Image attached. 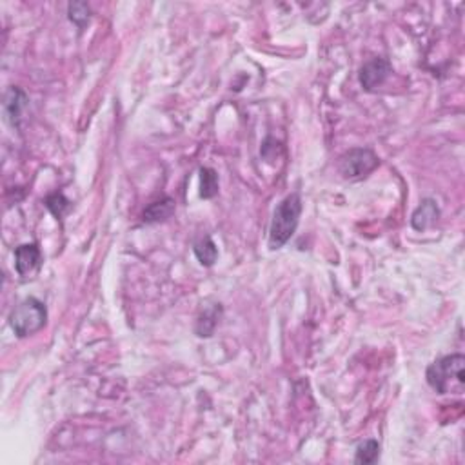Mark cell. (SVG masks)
Masks as SVG:
<instances>
[{
    "instance_id": "obj_1",
    "label": "cell",
    "mask_w": 465,
    "mask_h": 465,
    "mask_svg": "<svg viewBox=\"0 0 465 465\" xmlns=\"http://www.w3.org/2000/svg\"><path fill=\"white\" fill-rule=\"evenodd\" d=\"M464 354H449L427 367L425 378L438 394H461L465 389Z\"/></svg>"
},
{
    "instance_id": "obj_2",
    "label": "cell",
    "mask_w": 465,
    "mask_h": 465,
    "mask_svg": "<svg viewBox=\"0 0 465 465\" xmlns=\"http://www.w3.org/2000/svg\"><path fill=\"white\" fill-rule=\"evenodd\" d=\"M300 213H302V200L298 193L287 195L277 206L269 228V247L271 249H280L286 246L289 238L295 235L300 222Z\"/></svg>"
},
{
    "instance_id": "obj_3",
    "label": "cell",
    "mask_w": 465,
    "mask_h": 465,
    "mask_svg": "<svg viewBox=\"0 0 465 465\" xmlns=\"http://www.w3.org/2000/svg\"><path fill=\"white\" fill-rule=\"evenodd\" d=\"M46 322H48V309L41 300L33 296L20 302L9 317V326L20 338L39 333L46 326Z\"/></svg>"
},
{
    "instance_id": "obj_4",
    "label": "cell",
    "mask_w": 465,
    "mask_h": 465,
    "mask_svg": "<svg viewBox=\"0 0 465 465\" xmlns=\"http://www.w3.org/2000/svg\"><path fill=\"white\" fill-rule=\"evenodd\" d=\"M378 157L371 149H351L340 158L338 162V169H340L342 176L349 180H358L363 179L367 174L375 171L378 167Z\"/></svg>"
},
{
    "instance_id": "obj_5",
    "label": "cell",
    "mask_w": 465,
    "mask_h": 465,
    "mask_svg": "<svg viewBox=\"0 0 465 465\" xmlns=\"http://www.w3.org/2000/svg\"><path fill=\"white\" fill-rule=\"evenodd\" d=\"M391 75V64L385 58H373L360 69V84L366 91L376 90Z\"/></svg>"
},
{
    "instance_id": "obj_6",
    "label": "cell",
    "mask_w": 465,
    "mask_h": 465,
    "mask_svg": "<svg viewBox=\"0 0 465 465\" xmlns=\"http://www.w3.org/2000/svg\"><path fill=\"white\" fill-rule=\"evenodd\" d=\"M41 249L36 244H24L15 249V269L20 277L32 275L41 264Z\"/></svg>"
},
{
    "instance_id": "obj_7",
    "label": "cell",
    "mask_w": 465,
    "mask_h": 465,
    "mask_svg": "<svg viewBox=\"0 0 465 465\" xmlns=\"http://www.w3.org/2000/svg\"><path fill=\"white\" fill-rule=\"evenodd\" d=\"M27 106V97L20 88H9L4 97V113L11 125H18L22 111Z\"/></svg>"
},
{
    "instance_id": "obj_8",
    "label": "cell",
    "mask_w": 465,
    "mask_h": 465,
    "mask_svg": "<svg viewBox=\"0 0 465 465\" xmlns=\"http://www.w3.org/2000/svg\"><path fill=\"white\" fill-rule=\"evenodd\" d=\"M438 215H440L438 206L434 204V200L427 198V200L422 202L420 206H418V209L412 213L411 218L412 228H415L416 231H424V229H427L429 225H433L434 222H436Z\"/></svg>"
},
{
    "instance_id": "obj_9",
    "label": "cell",
    "mask_w": 465,
    "mask_h": 465,
    "mask_svg": "<svg viewBox=\"0 0 465 465\" xmlns=\"http://www.w3.org/2000/svg\"><path fill=\"white\" fill-rule=\"evenodd\" d=\"M174 213V200L166 197L162 200L153 202L144 211V222H160V220L169 218Z\"/></svg>"
},
{
    "instance_id": "obj_10",
    "label": "cell",
    "mask_w": 465,
    "mask_h": 465,
    "mask_svg": "<svg viewBox=\"0 0 465 465\" xmlns=\"http://www.w3.org/2000/svg\"><path fill=\"white\" fill-rule=\"evenodd\" d=\"M220 313H222V307L220 305H215V307L206 309L204 313L200 314L197 322V335L198 336H211L213 331H215V327L218 326V318Z\"/></svg>"
},
{
    "instance_id": "obj_11",
    "label": "cell",
    "mask_w": 465,
    "mask_h": 465,
    "mask_svg": "<svg viewBox=\"0 0 465 465\" xmlns=\"http://www.w3.org/2000/svg\"><path fill=\"white\" fill-rule=\"evenodd\" d=\"M195 255H197L198 262L206 268H211L218 258V247L215 246V242L211 238H204V240L195 244Z\"/></svg>"
},
{
    "instance_id": "obj_12",
    "label": "cell",
    "mask_w": 465,
    "mask_h": 465,
    "mask_svg": "<svg viewBox=\"0 0 465 465\" xmlns=\"http://www.w3.org/2000/svg\"><path fill=\"white\" fill-rule=\"evenodd\" d=\"M218 193V174L211 167L200 169V197L213 198Z\"/></svg>"
},
{
    "instance_id": "obj_13",
    "label": "cell",
    "mask_w": 465,
    "mask_h": 465,
    "mask_svg": "<svg viewBox=\"0 0 465 465\" xmlns=\"http://www.w3.org/2000/svg\"><path fill=\"white\" fill-rule=\"evenodd\" d=\"M378 457H380V443L376 440H366L356 447L354 461L356 464H375Z\"/></svg>"
},
{
    "instance_id": "obj_14",
    "label": "cell",
    "mask_w": 465,
    "mask_h": 465,
    "mask_svg": "<svg viewBox=\"0 0 465 465\" xmlns=\"http://www.w3.org/2000/svg\"><path fill=\"white\" fill-rule=\"evenodd\" d=\"M91 9L85 2H73L69 4V20L75 22L78 27H84L85 24L90 22Z\"/></svg>"
},
{
    "instance_id": "obj_15",
    "label": "cell",
    "mask_w": 465,
    "mask_h": 465,
    "mask_svg": "<svg viewBox=\"0 0 465 465\" xmlns=\"http://www.w3.org/2000/svg\"><path fill=\"white\" fill-rule=\"evenodd\" d=\"M46 207H48L55 216L60 218V216L69 209V200H67L64 195H60V193H55V195H51V197L46 200Z\"/></svg>"
}]
</instances>
